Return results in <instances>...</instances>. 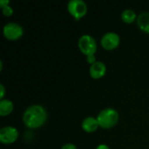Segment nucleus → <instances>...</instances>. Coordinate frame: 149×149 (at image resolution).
<instances>
[{"label":"nucleus","instance_id":"obj_1","mask_svg":"<svg viewBox=\"0 0 149 149\" xmlns=\"http://www.w3.org/2000/svg\"><path fill=\"white\" fill-rule=\"evenodd\" d=\"M47 116V111L42 105L33 104L24 110L23 121L29 128H38L45 123Z\"/></svg>","mask_w":149,"mask_h":149},{"label":"nucleus","instance_id":"obj_2","mask_svg":"<svg viewBox=\"0 0 149 149\" xmlns=\"http://www.w3.org/2000/svg\"><path fill=\"white\" fill-rule=\"evenodd\" d=\"M99 125L102 128H111L119 121V113L113 107H106L102 109L97 115Z\"/></svg>","mask_w":149,"mask_h":149},{"label":"nucleus","instance_id":"obj_3","mask_svg":"<svg viewBox=\"0 0 149 149\" xmlns=\"http://www.w3.org/2000/svg\"><path fill=\"white\" fill-rule=\"evenodd\" d=\"M79 50L86 54H95L97 51V42L95 38L90 34H83L79 37L78 41Z\"/></svg>","mask_w":149,"mask_h":149},{"label":"nucleus","instance_id":"obj_4","mask_svg":"<svg viewBox=\"0 0 149 149\" xmlns=\"http://www.w3.org/2000/svg\"><path fill=\"white\" fill-rule=\"evenodd\" d=\"M67 10L76 19L84 17L87 12V4L84 0H70L67 3Z\"/></svg>","mask_w":149,"mask_h":149},{"label":"nucleus","instance_id":"obj_5","mask_svg":"<svg viewBox=\"0 0 149 149\" xmlns=\"http://www.w3.org/2000/svg\"><path fill=\"white\" fill-rule=\"evenodd\" d=\"M3 36L10 40H16L21 38L24 34L23 26L17 22H9L3 28Z\"/></svg>","mask_w":149,"mask_h":149},{"label":"nucleus","instance_id":"obj_6","mask_svg":"<svg viewBox=\"0 0 149 149\" xmlns=\"http://www.w3.org/2000/svg\"><path fill=\"white\" fill-rule=\"evenodd\" d=\"M120 42V35L115 31H107L101 37L100 43L103 48L106 50H113L115 49Z\"/></svg>","mask_w":149,"mask_h":149},{"label":"nucleus","instance_id":"obj_7","mask_svg":"<svg viewBox=\"0 0 149 149\" xmlns=\"http://www.w3.org/2000/svg\"><path fill=\"white\" fill-rule=\"evenodd\" d=\"M18 130L12 126H5L0 128V141L3 144H10L17 141Z\"/></svg>","mask_w":149,"mask_h":149},{"label":"nucleus","instance_id":"obj_8","mask_svg":"<svg viewBox=\"0 0 149 149\" xmlns=\"http://www.w3.org/2000/svg\"><path fill=\"white\" fill-rule=\"evenodd\" d=\"M107 72V65L104 62L97 60L95 63L90 65L89 73L93 79H98L102 78Z\"/></svg>","mask_w":149,"mask_h":149},{"label":"nucleus","instance_id":"obj_9","mask_svg":"<svg viewBox=\"0 0 149 149\" xmlns=\"http://www.w3.org/2000/svg\"><path fill=\"white\" fill-rule=\"evenodd\" d=\"M81 127L83 130L86 131V133H93L98 129L100 125H99L97 118L93 117V116H88V117H86L82 120Z\"/></svg>","mask_w":149,"mask_h":149},{"label":"nucleus","instance_id":"obj_10","mask_svg":"<svg viewBox=\"0 0 149 149\" xmlns=\"http://www.w3.org/2000/svg\"><path fill=\"white\" fill-rule=\"evenodd\" d=\"M137 24L140 29L149 33V11H142L137 17Z\"/></svg>","mask_w":149,"mask_h":149},{"label":"nucleus","instance_id":"obj_11","mask_svg":"<svg viewBox=\"0 0 149 149\" xmlns=\"http://www.w3.org/2000/svg\"><path fill=\"white\" fill-rule=\"evenodd\" d=\"M14 109V103L9 99H2L0 100V115H9Z\"/></svg>","mask_w":149,"mask_h":149},{"label":"nucleus","instance_id":"obj_12","mask_svg":"<svg viewBox=\"0 0 149 149\" xmlns=\"http://www.w3.org/2000/svg\"><path fill=\"white\" fill-rule=\"evenodd\" d=\"M137 17H138V15L136 14V12L133 9H130V8L125 9L121 12L122 20L127 24H131V23L134 22L135 20H137Z\"/></svg>","mask_w":149,"mask_h":149},{"label":"nucleus","instance_id":"obj_13","mask_svg":"<svg viewBox=\"0 0 149 149\" xmlns=\"http://www.w3.org/2000/svg\"><path fill=\"white\" fill-rule=\"evenodd\" d=\"M9 3V0H0V6L2 9V12L4 16H10L13 13V9Z\"/></svg>","mask_w":149,"mask_h":149},{"label":"nucleus","instance_id":"obj_14","mask_svg":"<svg viewBox=\"0 0 149 149\" xmlns=\"http://www.w3.org/2000/svg\"><path fill=\"white\" fill-rule=\"evenodd\" d=\"M86 60H87V62L90 65H93V63H95L97 61L96 57H95V54H89V55H87L86 56Z\"/></svg>","mask_w":149,"mask_h":149},{"label":"nucleus","instance_id":"obj_15","mask_svg":"<svg viewBox=\"0 0 149 149\" xmlns=\"http://www.w3.org/2000/svg\"><path fill=\"white\" fill-rule=\"evenodd\" d=\"M60 149H78V148L73 143H65L61 147Z\"/></svg>","mask_w":149,"mask_h":149},{"label":"nucleus","instance_id":"obj_16","mask_svg":"<svg viewBox=\"0 0 149 149\" xmlns=\"http://www.w3.org/2000/svg\"><path fill=\"white\" fill-rule=\"evenodd\" d=\"M4 94H5V88H4L3 84L1 83V84H0V98H1V100L3 99Z\"/></svg>","mask_w":149,"mask_h":149},{"label":"nucleus","instance_id":"obj_17","mask_svg":"<svg viewBox=\"0 0 149 149\" xmlns=\"http://www.w3.org/2000/svg\"><path fill=\"white\" fill-rule=\"evenodd\" d=\"M95 149H110V148L107 145V144H104V143H101V144H99L96 148Z\"/></svg>","mask_w":149,"mask_h":149},{"label":"nucleus","instance_id":"obj_18","mask_svg":"<svg viewBox=\"0 0 149 149\" xmlns=\"http://www.w3.org/2000/svg\"><path fill=\"white\" fill-rule=\"evenodd\" d=\"M3 69V61L2 60H0V71Z\"/></svg>","mask_w":149,"mask_h":149}]
</instances>
